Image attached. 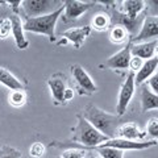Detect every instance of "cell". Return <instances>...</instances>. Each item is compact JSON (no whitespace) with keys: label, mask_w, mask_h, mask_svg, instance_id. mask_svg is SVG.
Returning a JSON list of instances; mask_svg holds the SVG:
<instances>
[{"label":"cell","mask_w":158,"mask_h":158,"mask_svg":"<svg viewBox=\"0 0 158 158\" xmlns=\"http://www.w3.org/2000/svg\"><path fill=\"white\" fill-rule=\"evenodd\" d=\"M77 120H78L77 125L73 129L74 135L70 140L71 142H77V144H81L86 148L94 149V148L102 145L103 142L110 140L107 136L102 135L98 129H95V128L83 117V115H77Z\"/></svg>","instance_id":"obj_3"},{"label":"cell","mask_w":158,"mask_h":158,"mask_svg":"<svg viewBox=\"0 0 158 158\" xmlns=\"http://www.w3.org/2000/svg\"><path fill=\"white\" fill-rule=\"evenodd\" d=\"M145 136H146V132H142L136 123H123V124L117 128L115 138L141 141Z\"/></svg>","instance_id":"obj_12"},{"label":"cell","mask_w":158,"mask_h":158,"mask_svg":"<svg viewBox=\"0 0 158 158\" xmlns=\"http://www.w3.org/2000/svg\"><path fill=\"white\" fill-rule=\"evenodd\" d=\"M157 69H158V57L157 56L144 61L142 67L135 74L136 86H141V85H144L145 82L149 81V79L157 73Z\"/></svg>","instance_id":"obj_14"},{"label":"cell","mask_w":158,"mask_h":158,"mask_svg":"<svg viewBox=\"0 0 158 158\" xmlns=\"http://www.w3.org/2000/svg\"><path fill=\"white\" fill-rule=\"evenodd\" d=\"M63 11H65V8L62 6L61 8H58L57 11H54L49 15L27 19L25 23H24V31L36 33V34H44V36H46L49 38L50 42H56L57 41L56 25H57L58 19L62 16Z\"/></svg>","instance_id":"obj_2"},{"label":"cell","mask_w":158,"mask_h":158,"mask_svg":"<svg viewBox=\"0 0 158 158\" xmlns=\"http://www.w3.org/2000/svg\"><path fill=\"white\" fill-rule=\"evenodd\" d=\"M141 110L142 112L158 110V95L150 91L146 86L141 88Z\"/></svg>","instance_id":"obj_19"},{"label":"cell","mask_w":158,"mask_h":158,"mask_svg":"<svg viewBox=\"0 0 158 158\" xmlns=\"http://www.w3.org/2000/svg\"><path fill=\"white\" fill-rule=\"evenodd\" d=\"M110 40L112 44L120 45V44L131 41V34L124 27L115 25V27H111L110 29Z\"/></svg>","instance_id":"obj_20"},{"label":"cell","mask_w":158,"mask_h":158,"mask_svg":"<svg viewBox=\"0 0 158 158\" xmlns=\"http://www.w3.org/2000/svg\"><path fill=\"white\" fill-rule=\"evenodd\" d=\"M156 53H157V54H158V46H157V50H156ZM157 57H158V56H157Z\"/></svg>","instance_id":"obj_33"},{"label":"cell","mask_w":158,"mask_h":158,"mask_svg":"<svg viewBox=\"0 0 158 158\" xmlns=\"http://www.w3.org/2000/svg\"><path fill=\"white\" fill-rule=\"evenodd\" d=\"M157 46H158V40L140 42V44H132L131 45V54H132V57H138V58L146 61V59H150V58L154 57Z\"/></svg>","instance_id":"obj_16"},{"label":"cell","mask_w":158,"mask_h":158,"mask_svg":"<svg viewBox=\"0 0 158 158\" xmlns=\"http://www.w3.org/2000/svg\"><path fill=\"white\" fill-rule=\"evenodd\" d=\"M96 4V2H81V0H63V8L65 11L62 13L63 23L75 21L88 9H91Z\"/></svg>","instance_id":"obj_6"},{"label":"cell","mask_w":158,"mask_h":158,"mask_svg":"<svg viewBox=\"0 0 158 158\" xmlns=\"http://www.w3.org/2000/svg\"><path fill=\"white\" fill-rule=\"evenodd\" d=\"M0 85L9 88L11 91L23 90L24 88L23 82L20 81L16 75H13L11 71L7 70V69H4V67H0Z\"/></svg>","instance_id":"obj_18"},{"label":"cell","mask_w":158,"mask_h":158,"mask_svg":"<svg viewBox=\"0 0 158 158\" xmlns=\"http://www.w3.org/2000/svg\"><path fill=\"white\" fill-rule=\"evenodd\" d=\"M91 33V27H78V28H70L66 32L62 33V37L67 40V42H70L74 45L75 49H81L83 42L86 41V38L90 36Z\"/></svg>","instance_id":"obj_13"},{"label":"cell","mask_w":158,"mask_h":158,"mask_svg":"<svg viewBox=\"0 0 158 158\" xmlns=\"http://www.w3.org/2000/svg\"><path fill=\"white\" fill-rule=\"evenodd\" d=\"M8 4H9V7L12 8L13 15H19V16H20L19 11H20V7H21V4H23L21 0H19V2H8Z\"/></svg>","instance_id":"obj_31"},{"label":"cell","mask_w":158,"mask_h":158,"mask_svg":"<svg viewBox=\"0 0 158 158\" xmlns=\"http://www.w3.org/2000/svg\"><path fill=\"white\" fill-rule=\"evenodd\" d=\"M145 132H146V136H150L153 140L158 142V117L149 118Z\"/></svg>","instance_id":"obj_27"},{"label":"cell","mask_w":158,"mask_h":158,"mask_svg":"<svg viewBox=\"0 0 158 158\" xmlns=\"http://www.w3.org/2000/svg\"><path fill=\"white\" fill-rule=\"evenodd\" d=\"M94 158H102V157H94Z\"/></svg>","instance_id":"obj_34"},{"label":"cell","mask_w":158,"mask_h":158,"mask_svg":"<svg viewBox=\"0 0 158 158\" xmlns=\"http://www.w3.org/2000/svg\"><path fill=\"white\" fill-rule=\"evenodd\" d=\"M121 12L131 20H136L141 16V12L145 11L146 2L144 0H124L121 2Z\"/></svg>","instance_id":"obj_17"},{"label":"cell","mask_w":158,"mask_h":158,"mask_svg":"<svg viewBox=\"0 0 158 158\" xmlns=\"http://www.w3.org/2000/svg\"><path fill=\"white\" fill-rule=\"evenodd\" d=\"M0 158H23V153L13 146H0Z\"/></svg>","instance_id":"obj_25"},{"label":"cell","mask_w":158,"mask_h":158,"mask_svg":"<svg viewBox=\"0 0 158 158\" xmlns=\"http://www.w3.org/2000/svg\"><path fill=\"white\" fill-rule=\"evenodd\" d=\"M91 28L98 32H104L111 29V16L106 12H99L91 20Z\"/></svg>","instance_id":"obj_21"},{"label":"cell","mask_w":158,"mask_h":158,"mask_svg":"<svg viewBox=\"0 0 158 158\" xmlns=\"http://www.w3.org/2000/svg\"><path fill=\"white\" fill-rule=\"evenodd\" d=\"M99 157L102 158H124V152L120 149H116V148H111V146H103L99 145L96 148H94Z\"/></svg>","instance_id":"obj_23"},{"label":"cell","mask_w":158,"mask_h":158,"mask_svg":"<svg viewBox=\"0 0 158 158\" xmlns=\"http://www.w3.org/2000/svg\"><path fill=\"white\" fill-rule=\"evenodd\" d=\"M154 37H158V16H145L142 20L140 32L131 38V42L140 44Z\"/></svg>","instance_id":"obj_11"},{"label":"cell","mask_w":158,"mask_h":158,"mask_svg":"<svg viewBox=\"0 0 158 158\" xmlns=\"http://www.w3.org/2000/svg\"><path fill=\"white\" fill-rule=\"evenodd\" d=\"M2 3H3V2H0V4H2Z\"/></svg>","instance_id":"obj_35"},{"label":"cell","mask_w":158,"mask_h":158,"mask_svg":"<svg viewBox=\"0 0 158 158\" xmlns=\"http://www.w3.org/2000/svg\"><path fill=\"white\" fill-rule=\"evenodd\" d=\"M103 146H111V148H116L123 152L125 150H145L158 145V142L154 140L150 141H132V140H123V138H111L106 142L102 144Z\"/></svg>","instance_id":"obj_10"},{"label":"cell","mask_w":158,"mask_h":158,"mask_svg":"<svg viewBox=\"0 0 158 158\" xmlns=\"http://www.w3.org/2000/svg\"><path fill=\"white\" fill-rule=\"evenodd\" d=\"M148 85H149V87H150L149 90L158 95V73H156L154 75H153L149 81H148Z\"/></svg>","instance_id":"obj_30"},{"label":"cell","mask_w":158,"mask_h":158,"mask_svg":"<svg viewBox=\"0 0 158 158\" xmlns=\"http://www.w3.org/2000/svg\"><path fill=\"white\" fill-rule=\"evenodd\" d=\"M45 152H46V146L40 141L33 142V144L31 145V148H29V156L34 157V158L42 157L44 154H45Z\"/></svg>","instance_id":"obj_28"},{"label":"cell","mask_w":158,"mask_h":158,"mask_svg":"<svg viewBox=\"0 0 158 158\" xmlns=\"http://www.w3.org/2000/svg\"><path fill=\"white\" fill-rule=\"evenodd\" d=\"M131 45L132 42H127V45L111 56L104 63H102L100 67H107L111 70H120V71H127L129 70V61H131Z\"/></svg>","instance_id":"obj_8"},{"label":"cell","mask_w":158,"mask_h":158,"mask_svg":"<svg viewBox=\"0 0 158 158\" xmlns=\"http://www.w3.org/2000/svg\"><path fill=\"white\" fill-rule=\"evenodd\" d=\"M136 91V83H135V73L128 71L127 74V79L120 87L118 91V96H117V104H116V115L117 116H123L125 115V112L129 107V103L132 100L133 95Z\"/></svg>","instance_id":"obj_5"},{"label":"cell","mask_w":158,"mask_h":158,"mask_svg":"<svg viewBox=\"0 0 158 158\" xmlns=\"http://www.w3.org/2000/svg\"><path fill=\"white\" fill-rule=\"evenodd\" d=\"M12 33V23L9 17L0 19V40H6Z\"/></svg>","instance_id":"obj_26"},{"label":"cell","mask_w":158,"mask_h":158,"mask_svg":"<svg viewBox=\"0 0 158 158\" xmlns=\"http://www.w3.org/2000/svg\"><path fill=\"white\" fill-rule=\"evenodd\" d=\"M63 6L61 0H23L21 7L27 19L49 15Z\"/></svg>","instance_id":"obj_4"},{"label":"cell","mask_w":158,"mask_h":158,"mask_svg":"<svg viewBox=\"0 0 158 158\" xmlns=\"http://www.w3.org/2000/svg\"><path fill=\"white\" fill-rule=\"evenodd\" d=\"M74 96H75V91H74L73 88L67 87V90L65 92V104H67L69 102H71L73 99H74Z\"/></svg>","instance_id":"obj_32"},{"label":"cell","mask_w":158,"mask_h":158,"mask_svg":"<svg viewBox=\"0 0 158 158\" xmlns=\"http://www.w3.org/2000/svg\"><path fill=\"white\" fill-rule=\"evenodd\" d=\"M70 70L78 88L81 90V95H92L98 91V86L95 85V82L81 65L74 63L70 66Z\"/></svg>","instance_id":"obj_7"},{"label":"cell","mask_w":158,"mask_h":158,"mask_svg":"<svg viewBox=\"0 0 158 158\" xmlns=\"http://www.w3.org/2000/svg\"><path fill=\"white\" fill-rule=\"evenodd\" d=\"M144 65V59L138 58V57H131V61H129V71L132 73H137L140 69Z\"/></svg>","instance_id":"obj_29"},{"label":"cell","mask_w":158,"mask_h":158,"mask_svg":"<svg viewBox=\"0 0 158 158\" xmlns=\"http://www.w3.org/2000/svg\"><path fill=\"white\" fill-rule=\"evenodd\" d=\"M11 23H12V36L16 42V46L20 50H24L29 46V41L25 37V31H24V23L19 15H11Z\"/></svg>","instance_id":"obj_15"},{"label":"cell","mask_w":158,"mask_h":158,"mask_svg":"<svg viewBox=\"0 0 158 158\" xmlns=\"http://www.w3.org/2000/svg\"><path fill=\"white\" fill-rule=\"evenodd\" d=\"M90 149H79V148H70V149L63 150L61 158H88Z\"/></svg>","instance_id":"obj_24"},{"label":"cell","mask_w":158,"mask_h":158,"mask_svg":"<svg viewBox=\"0 0 158 158\" xmlns=\"http://www.w3.org/2000/svg\"><path fill=\"white\" fill-rule=\"evenodd\" d=\"M27 100H28V95H27V91L24 90H13L9 92L8 95V103L9 106H12L13 108H21L27 104Z\"/></svg>","instance_id":"obj_22"},{"label":"cell","mask_w":158,"mask_h":158,"mask_svg":"<svg viewBox=\"0 0 158 158\" xmlns=\"http://www.w3.org/2000/svg\"><path fill=\"white\" fill-rule=\"evenodd\" d=\"M83 117H85L95 129H98L102 135L107 136L110 140L116 137L117 128L123 124L120 120V116L108 113L94 104L86 106V108L83 110Z\"/></svg>","instance_id":"obj_1"},{"label":"cell","mask_w":158,"mask_h":158,"mask_svg":"<svg viewBox=\"0 0 158 158\" xmlns=\"http://www.w3.org/2000/svg\"><path fill=\"white\" fill-rule=\"evenodd\" d=\"M59 158H61V157H59Z\"/></svg>","instance_id":"obj_36"},{"label":"cell","mask_w":158,"mask_h":158,"mask_svg":"<svg viewBox=\"0 0 158 158\" xmlns=\"http://www.w3.org/2000/svg\"><path fill=\"white\" fill-rule=\"evenodd\" d=\"M48 86L50 88L53 102L56 106H65V92L67 90L66 77L61 73H57L48 79Z\"/></svg>","instance_id":"obj_9"}]
</instances>
